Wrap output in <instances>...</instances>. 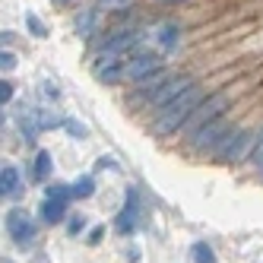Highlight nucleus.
Returning a JSON list of instances; mask_svg holds the SVG:
<instances>
[{
  "mask_svg": "<svg viewBox=\"0 0 263 263\" xmlns=\"http://www.w3.org/2000/svg\"><path fill=\"white\" fill-rule=\"evenodd\" d=\"M10 99H13V83H10V80H4V83H0V102L7 105Z\"/></svg>",
  "mask_w": 263,
  "mask_h": 263,
  "instance_id": "412c9836",
  "label": "nucleus"
},
{
  "mask_svg": "<svg viewBox=\"0 0 263 263\" xmlns=\"http://www.w3.org/2000/svg\"><path fill=\"white\" fill-rule=\"evenodd\" d=\"M248 149H251V134L248 130H232V134L225 137V143L216 149V156L222 162H241Z\"/></svg>",
  "mask_w": 263,
  "mask_h": 263,
  "instance_id": "39448f33",
  "label": "nucleus"
},
{
  "mask_svg": "<svg viewBox=\"0 0 263 263\" xmlns=\"http://www.w3.org/2000/svg\"><path fill=\"white\" fill-rule=\"evenodd\" d=\"M191 86H194L191 80H184V77H172V80H168V83H162L159 89H153V92H146V99L153 102L156 108H165L168 102H175V99L181 96V92H187V89H191Z\"/></svg>",
  "mask_w": 263,
  "mask_h": 263,
  "instance_id": "423d86ee",
  "label": "nucleus"
},
{
  "mask_svg": "<svg viewBox=\"0 0 263 263\" xmlns=\"http://www.w3.org/2000/svg\"><path fill=\"white\" fill-rule=\"evenodd\" d=\"M225 108H229V99H225L222 92H216V96H210V99H203V102H200V108L194 111V115H191V121H187L181 130H184V134H191V137H194L200 127H206V124L219 121Z\"/></svg>",
  "mask_w": 263,
  "mask_h": 263,
  "instance_id": "f03ea898",
  "label": "nucleus"
},
{
  "mask_svg": "<svg viewBox=\"0 0 263 263\" xmlns=\"http://www.w3.org/2000/svg\"><path fill=\"white\" fill-rule=\"evenodd\" d=\"M7 232L16 244H26L29 238H35V222L26 210H10L7 213Z\"/></svg>",
  "mask_w": 263,
  "mask_h": 263,
  "instance_id": "0eeeda50",
  "label": "nucleus"
},
{
  "mask_svg": "<svg viewBox=\"0 0 263 263\" xmlns=\"http://www.w3.org/2000/svg\"><path fill=\"white\" fill-rule=\"evenodd\" d=\"M54 4H70V0H54Z\"/></svg>",
  "mask_w": 263,
  "mask_h": 263,
  "instance_id": "a878e982",
  "label": "nucleus"
},
{
  "mask_svg": "<svg viewBox=\"0 0 263 263\" xmlns=\"http://www.w3.org/2000/svg\"><path fill=\"white\" fill-rule=\"evenodd\" d=\"M16 191H20V172H16V165H4V172H0V194L13 197Z\"/></svg>",
  "mask_w": 263,
  "mask_h": 263,
  "instance_id": "9d476101",
  "label": "nucleus"
},
{
  "mask_svg": "<svg viewBox=\"0 0 263 263\" xmlns=\"http://www.w3.org/2000/svg\"><path fill=\"white\" fill-rule=\"evenodd\" d=\"M92 194H96V181H92L89 175L73 184V197H92Z\"/></svg>",
  "mask_w": 263,
  "mask_h": 263,
  "instance_id": "dca6fc26",
  "label": "nucleus"
},
{
  "mask_svg": "<svg viewBox=\"0 0 263 263\" xmlns=\"http://www.w3.org/2000/svg\"><path fill=\"white\" fill-rule=\"evenodd\" d=\"M92 32H96V10H83L77 16V35L80 39H89Z\"/></svg>",
  "mask_w": 263,
  "mask_h": 263,
  "instance_id": "ddd939ff",
  "label": "nucleus"
},
{
  "mask_svg": "<svg viewBox=\"0 0 263 263\" xmlns=\"http://www.w3.org/2000/svg\"><path fill=\"white\" fill-rule=\"evenodd\" d=\"M64 213H67V200H54V197H48V200L42 203V216H45V222H61Z\"/></svg>",
  "mask_w": 263,
  "mask_h": 263,
  "instance_id": "9b49d317",
  "label": "nucleus"
},
{
  "mask_svg": "<svg viewBox=\"0 0 263 263\" xmlns=\"http://www.w3.org/2000/svg\"><path fill=\"white\" fill-rule=\"evenodd\" d=\"M7 263H10V260H7Z\"/></svg>",
  "mask_w": 263,
  "mask_h": 263,
  "instance_id": "bb28decb",
  "label": "nucleus"
},
{
  "mask_svg": "<svg viewBox=\"0 0 263 263\" xmlns=\"http://www.w3.org/2000/svg\"><path fill=\"white\" fill-rule=\"evenodd\" d=\"M26 26H29V32H35V35H39V39H45V35H48L45 23H42V20H39L35 13H29V16H26Z\"/></svg>",
  "mask_w": 263,
  "mask_h": 263,
  "instance_id": "f3484780",
  "label": "nucleus"
},
{
  "mask_svg": "<svg viewBox=\"0 0 263 263\" xmlns=\"http://www.w3.org/2000/svg\"><path fill=\"white\" fill-rule=\"evenodd\" d=\"M168 80H172V77H168L165 70H156V73H149V77L140 80V89H143V92H153V89H159V86L168 83Z\"/></svg>",
  "mask_w": 263,
  "mask_h": 263,
  "instance_id": "2eb2a0df",
  "label": "nucleus"
},
{
  "mask_svg": "<svg viewBox=\"0 0 263 263\" xmlns=\"http://www.w3.org/2000/svg\"><path fill=\"white\" fill-rule=\"evenodd\" d=\"M232 130L225 127V121L219 118V121H213V124H206V127H200L197 134L191 137L194 140V149H200V153H206V149H219L222 143H225V137H229Z\"/></svg>",
  "mask_w": 263,
  "mask_h": 263,
  "instance_id": "20e7f679",
  "label": "nucleus"
},
{
  "mask_svg": "<svg viewBox=\"0 0 263 263\" xmlns=\"http://www.w3.org/2000/svg\"><path fill=\"white\" fill-rule=\"evenodd\" d=\"M67 130H70V134H77V137H86V127H80L77 121H67Z\"/></svg>",
  "mask_w": 263,
  "mask_h": 263,
  "instance_id": "b1692460",
  "label": "nucleus"
},
{
  "mask_svg": "<svg viewBox=\"0 0 263 263\" xmlns=\"http://www.w3.org/2000/svg\"><path fill=\"white\" fill-rule=\"evenodd\" d=\"M140 39H143V35H140L137 29H124V32H111V35H108V42H105V48H102V51H115V54H127V51H134V48L140 45Z\"/></svg>",
  "mask_w": 263,
  "mask_h": 263,
  "instance_id": "6e6552de",
  "label": "nucleus"
},
{
  "mask_svg": "<svg viewBox=\"0 0 263 263\" xmlns=\"http://www.w3.org/2000/svg\"><path fill=\"white\" fill-rule=\"evenodd\" d=\"M175 42H178V29H175V26H165V29H162V45L172 48Z\"/></svg>",
  "mask_w": 263,
  "mask_h": 263,
  "instance_id": "6ab92c4d",
  "label": "nucleus"
},
{
  "mask_svg": "<svg viewBox=\"0 0 263 263\" xmlns=\"http://www.w3.org/2000/svg\"><path fill=\"white\" fill-rule=\"evenodd\" d=\"M156 70H162V58L153 54V51H140V54H134V58L124 64V80L140 83L143 77H149V73H156Z\"/></svg>",
  "mask_w": 263,
  "mask_h": 263,
  "instance_id": "7ed1b4c3",
  "label": "nucleus"
},
{
  "mask_svg": "<svg viewBox=\"0 0 263 263\" xmlns=\"http://www.w3.org/2000/svg\"><path fill=\"white\" fill-rule=\"evenodd\" d=\"M48 175H51V153L39 149V153H35V165H32V178L35 181H45Z\"/></svg>",
  "mask_w": 263,
  "mask_h": 263,
  "instance_id": "f8f14e48",
  "label": "nucleus"
},
{
  "mask_svg": "<svg viewBox=\"0 0 263 263\" xmlns=\"http://www.w3.org/2000/svg\"><path fill=\"white\" fill-rule=\"evenodd\" d=\"M260 137H263V134H260Z\"/></svg>",
  "mask_w": 263,
  "mask_h": 263,
  "instance_id": "cd10ccee",
  "label": "nucleus"
},
{
  "mask_svg": "<svg viewBox=\"0 0 263 263\" xmlns=\"http://www.w3.org/2000/svg\"><path fill=\"white\" fill-rule=\"evenodd\" d=\"M206 96H203V89L194 83L187 92H181V96L175 99V102H168L165 108H159V121H156V137H168V134H175L178 127H184L187 121H191V115L200 108V102H203Z\"/></svg>",
  "mask_w": 263,
  "mask_h": 263,
  "instance_id": "f257e3e1",
  "label": "nucleus"
},
{
  "mask_svg": "<svg viewBox=\"0 0 263 263\" xmlns=\"http://www.w3.org/2000/svg\"><path fill=\"white\" fill-rule=\"evenodd\" d=\"M137 222H140V213H137V194L130 191V194H127V200H124V210L118 213L115 229H118L121 235H130V232L137 229Z\"/></svg>",
  "mask_w": 263,
  "mask_h": 263,
  "instance_id": "1a4fd4ad",
  "label": "nucleus"
},
{
  "mask_svg": "<svg viewBox=\"0 0 263 263\" xmlns=\"http://www.w3.org/2000/svg\"><path fill=\"white\" fill-rule=\"evenodd\" d=\"M191 257H194V263H216V254H213V248L206 241H197L194 248H191Z\"/></svg>",
  "mask_w": 263,
  "mask_h": 263,
  "instance_id": "4468645a",
  "label": "nucleus"
},
{
  "mask_svg": "<svg viewBox=\"0 0 263 263\" xmlns=\"http://www.w3.org/2000/svg\"><path fill=\"white\" fill-rule=\"evenodd\" d=\"M159 4H187V0H159Z\"/></svg>",
  "mask_w": 263,
  "mask_h": 263,
  "instance_id": "393cba45",
  "label": "nucleus"
},
{
  "mask_svg": "<svg viewBox=\"0 0 263 263\" xmlns=\"http://www.w3.org/2000/svg\"><path fill=\"white\" fill-rule=\"evenodd\" d=\"M251 162H254L257 168H263V137H260V143L251 149Z\"/></svg>",
  "mask_w": 263,
  "mask_h": 263,
  "instance_id": "aec40b11",
  "label": "nucleus"
},
{
  "mask_svg": "<svg viewBox=\"0 0 263 263\" xmlns=\"http://www.w3.org/2000/svg\"><path fill=\"white\" fill-rule=\"evenodd\" d=\"M0 67H4V70H13V67H16V54L4 51V54H0Z\"/></svg>",
  "mask_w": 263,
  "mask_h": 263,
  "instance_id": "4be33fe9",
  "label": "nucleus"
},
{
  "mask_svg": "<svg viewBox=\"0 0 263 263\" xmlns=\"http://www.w3.org/2000/svg\"><path fill=\"white\" fill-rule=\"evenodd\" d=\"M102 235H105V229H102V225H96V229L89 232V244H99V241H102Z\"/></svg>",
  "mask_w": 263,
  "mask_h": 263,
  "instance_id": "5701e85b",
  "label": "nucleus"
},
{
  "mask_svg": "<svg viewBox=\"0 0 263 263\" xmlns=\"http://www.w3.org/2000/svg\"><path fill=\"white\" fill-rule=\"evenodd\" d=\"M134 0H96V7L99 10H127Z\"/></svg>",
  "mask_w": 263,
  "mask_h": 263,
  "instance_id": "a211bd4d",
  "label": "nucleus"
}]
</instances>
